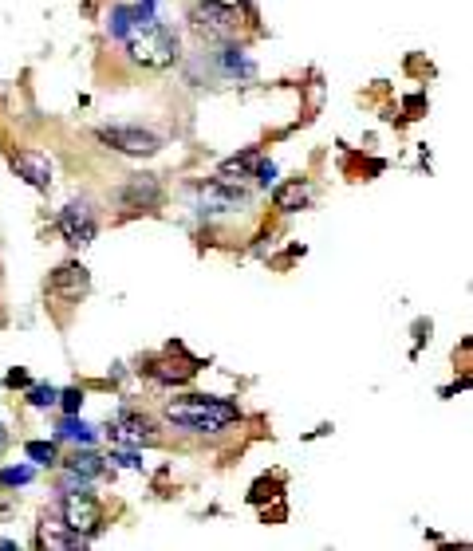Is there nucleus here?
<instances>
[{"mask_svg": "<svg viewBox=\"0 0 473 551\" xmlns=\"http://www.w3.org/2000/svg\"><path fill=\"white\" fill-rule=\"evenodd\" d=\"M166 418L174 426L194 429V433H217V429L233 426L241 414L233 402H221V398H182V402L166 406Z\"/></svg>", "mask_w": 473, "mask_h": 551, "instance_id": "1", "label": "nucleus"}, {"mask_svg": "<svg viewBox=\"0 0 473 551\" xmlns=\"http://www.w3.org/2000/svg\"><path fill=\"white\" fill-rule=\"evenodd\" d=\"M127 56L142 67H170V63L178 60V40L162 28V24H154V20H142L135 28H127Z\"/></svg>", "mask_w": 473, "mask_h": 551, "instance_id": "2", "label": "nucleus"}, {"mask_svg": "<svg viewBox=\"0 0 473 551\" xmlns=\"http://www.w3.org/2000/svg\"><path fill=\"white\" fill-rule=\"evenodd\" d=\"M245 20V8L237 0H202L194 12H190V28L202 36V40H225L241 28Z\"/></svg>", "mask_w": 473, "mask_h": 551, "instance_id": "3", "label": "nucleus"}, {"mask_svg": "<svg viewBox=\"0 0 473 551\" xmlns=\"http://www.w3.org/2000/svg\"><path fill=\"white\" fill-rule=\"evenodd\" d=\"M60 512H64V524L75 536H83V540L103 528V508H99V500L91 492H68L64 504H60Z\"/></svg>", "mask_w": 473, "mask_h": 551, "instance_id": "4", "label": "nucleus"}, {"mask_svg": "<svg viewBox=\"0 0 473 551\" xmlns=\"http://www.w3.org/2000/svg\"><path fill=\"white\" fill-rule=\"evenodd\" d=\"M99 142H107L111 150H119V154H131V158H150V154H158V134H150V130H142V126H103L99 130Z\"/></svg>", "mask_w": 473, "mask_h": 551, "instance_id": "5", "label": "nucleus"}, {"mask_svg": "<svg viewBox=\"0 0 473 551\" xmlns=\"http://www.w3.org/2000/svg\"><path fill=\"white\" fill-rule=\"evenodd\" d=\"M60 233H64V241L75 248L91 245V241H95V217H91V209H87V205H68L64 217H60Z\"/></svg>", "mask_w": 473, "mask_h": 551, "instance_id": "6", "label": "nucleus"}, {"mask_svg": "<svg viewBox=\"0 0 473 551\" xmlns=\"http://www.w3.org/2000/svg\"><path fill=\"white\" fill-rule=\"evenodd\" d=\"M249 197H245V189H237V182H209L202 185V205L209 213H233V209H241Z\"/></svg>", "mask_w": 473, "mask_h": 551, "instance_id": "7", "label": "nucleus"}, {"mask_svg": "<svg viewBox=\"0 0 473 551\" xmlns=\"http://www.w3.org/2000/svg\"><path fill=\"white\" fill-rule=\"evenodd\" d=\"M12 166L28 178L32 185H40V189H48L52 185V162H48V154H36V150H16L12 154Z\"/></svg>", "mask_w": 473, "mask_h": 551, "instance_id": "8", "label": "nucleus"}, {"mask_svg": "<svg viewBox=\"0 0 473 551\" xmlns=\"http://www.w3.org/2000/svg\"><path fill=\"white\" fill-rule=\"evenodd\" d=\"M40 548H48V551L83 548V536H75L68 524H52V520H44V524H40Z\"/></svg>", "mask_w": 473, "mask_h": 551, "instance_id": "9", "label": "nucleus"}, {"mask_svg": "<svg viewBox=\"0 0 473 551\" xmlns=\"http://www.w3.org/2000/svg\"><path fill=\"white\" fill-rule=\"evenodd\" d=\"M123 205H127V209H154V205H158V185H154V178H135V182L123 189Z\"/></svg>", "mask_w": 473, "mask_h": 551, "instance_id": "10", "label": "nucleus"}, {"mask_svg": "<svg viewBox=\"0 0 473 551\" xmlns=\"http://www.w3.org/2000/svg\"><path fill=\"white\" fill-rule=\"evenodd\" d=\"M87 288V272L83 268H75V264H68V268H60L56 276H52V292H60V296H79Z\"/></svg>", "mask_w": 473, "mask_h": 551, "instance_id": "11", "label": "nucleus"}, {"mask_svg": "<svg viewBox=\"0 0 473 551\" xmlns=\"http://www.w3.org/2000/svg\"><path fill=\"white\" fill-rule=\"evenodd\" d=\"M150 429L154 426H150L146 418H138V414H123L119 426H115V437H123V441H138V445H142V441H158Z\"/></svg>", "mask_w": 473, "mask_h": 551, "instance_id": "12", "label": "nucleus"}, {"mask_svg": "<svg viewBox=\"0 0 473 551\" xmlns=\"http://www.w3.org/2000/svg\"><path fill=\"white\" fill-rule=\"evenodd\" d=\"M272 201H276V209H284V213H296L300 205H308V185H304V182H288V185H280Z\"/></svg>", "mask_w": 473, "mask_h": 551, "instance_id": "13", "label": "nucleus"}, {"mask_svg": "<svg viewBox=\"0 0 473 551\" xmlns=\"http://www.w3.org/2000/svg\"><path fill=\"white\" fill-rule=\"evenodd\" d=\"M257 170V154H241V158H229L221 170H217V178L221 182H237V178H249Z\"/></svg>", "mask_w": 473, "mask_h": 551, "instance_id": "14", "label": "nucleus"}, {"mask_svg": "<svg viewBox=\"0 0 473 551\" xmlns=\"http://www.w3.org/2000/svg\"><path fill=\"white\" fill-rule=\"evenodd\" d=\"M68 469L75 473V477H87V481H91V477L103 473V461H99L95 453H75V457L68 461Z\"/></svg>", "mask_w": 473, "mask_h": 551, "instance_id": "15", "label": "nucleus"}, {"mask_svg": "<svg viewBox=\"0 0 473 551\" xmlns=\"http://www.w3.org/2000/svg\"><path fill=\"white\" fill-rule=\"evenodd\" d=\"M28 457H36V461H44V465H52V461H56V445H44V441H32V445H28Z\"/></svg>", "mask_w": 473, "mask_h": 551, "instance_id": "16", "label": "nucleus"}, {"mask_svg": "<svg viewBox=\"0 0 473 551\" xmlns=\"http://www.w3.org/2000/svg\"><path fill=\"white\" fill-rule=\"evenodd\" d=\"M28 477H32V469H20V473H16V469H8V473H4V485H24Z\"/></svg>", "mask_w": 473, "mask_h": 551, "instance_id": "17", "label": "nucleus"}, {"mask_svg": "<svg viewBox=\"0 0 473 551\" xmlns=\"http://www.w3.org/2000/svg\"><path fill=\"white\" fill-rule=\"evenodd\" d=\"M32 402H36V406H52V402H56V390H32Z\"/></svg>", "mask_w": 473, "mask_h": 551, "instance_id": "18", "label": "nucleus"}, {"mask_svg": "<svg viewBox=\"0 0 473 551\" xmlns=\"http://www.w3.org/2000/svg\"><path fill=\"white\" fill-rule=\"evenodd\" d=\"M64 398H68V402H64L68 410H79V402H83V394H75V390H71V394H64Z\"/></svg>", "mask_w": 473, "mask_h": 551, "instance_id": "19", "label": "nucleus"}]
</instances>
